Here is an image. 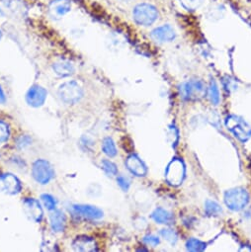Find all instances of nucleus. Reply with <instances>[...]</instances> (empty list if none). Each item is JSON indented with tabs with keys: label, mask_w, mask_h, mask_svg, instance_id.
I'll list each match as a JSON object with an SVG mask.
<instances>
[{
	"label": "nucleus",
	"mask_w": 251,
	"mask_h": 252,
	"mask_svg": "<svg viewBox=\"0 0 251 252\" xmlns=\"http://www.w3.org/2000/svg\"><path fill=\"white\" fill-rule=\"evenodd\" d=\"M207 93L205 84L201 80H188L179 86L180 97L186 101H196L202 99Z\"/></svg>",
	"instance_id": "nucleus-4"
},
{
	"label": "nucleus",
	"mask_w": 251,
	"mask_h": 252,
	"mask_svg": "<svg viewBox=\"0 0 251 252\" xmlns=\"http://www.w3.org/2000/svg\"><path fill=\"white\" fill-rule=\"evenodd\" d=\"M54 72L60 77H68L75 71L74 65L66 60H60L53 64Z\"/></svg>",
	"instance_id": "nucleus-16"
},
{
	"label": "nucleus",
	"mask_w": 251,
	"mask_h": 252,
	"mask_svg": "<svg viewBox=\"0 0 251 252\" xmlns=\"http://www.w3.org/2000/svg\"><path fill=\"white\" fill-rule=\"evenodd\" d=\"M225 126L227 130L242 143L251 138V126L240 116L229 115L225 119Z\"/></svg>",
	"instance_id": "nucleus-1"
},
{
	"label": "nucleus",
	"mask_w": 251,
	"mask_h": 252,
	"mask_svg": "<svg viewBox=\"0 0 251 252\" xmlns=\"http://www.w3.org/2000/svg\"><path fill=\"white\" fill-rule=\"evenodd\" d=\"M47 96L48 92L45 88L39 85H33L26 94V102L29 106L38 108L44 105L47 100Z\"/></svg>",
	"instance_id": "nucleus-11"
},
{
	"label": "nucleus",
	"mask_w": 251,
	"mask_h": 252,
	"mask_svg": "<svg viewBox=\"0 0 251 252\" xmlns=\"http://www.w3.org/2000/svg\"><path fill=\"white\" fill-rule=\"evenodd\" d=\"M125 164L129 169V171L137 177H144L148 174L147 165L137 155L129 156Z\"/></svg>",
	"instance_id": "nucleus-13"
},
{
	"label": "nucleus",
	"mask_w": 251,
	"mask_h": 252,
	"mask_svg": "<svg viewBox=\"0 0 251 252\" xmlns=\"http://www.w3.org/2000/svg\"><path fill=\"white\" fill-rule=\"evenodd\" d=\"M117 183L120 186V188L122 190H124L125 192H127L130 189V186H131V180L126 176H118Z\"/></svg>",
	"instance_id": "nucleus-28"
},
{
	"label": "nucleus",
	"mask_w": 251,
	"mask_h": 252,
	"mask_svg": "<svg viewBox=\"0 0 251 252\" xmlns=\"http://www.w3.org/2000/svg\"><path fill=\"white\" fill-rule=\"evenodd\" d=\"M66 218L64 214L60 210H53L50 215L51 227L55 232H62L65 227Z\"/></svg>",
	"instance_id": "nucleus-17"
},
{
	"label": "nucleus",
	"mask_w": 251,
	"mask_h": 252,
	"mask_svg": "<svg viewBox=\"0 0 251 252\" xmlns=\"http://www.w3.org/2000/svg\"><path fill=\"white\" fill-rule=\"evenodd\" d=\"M32 175L38 183L46 185L54 179L55 170L49 161L45 159H38L33 164Z\"/></svg>",
	"instance_id": "nucleus-7"
},
{
	"label": "nucleus",
	"mask_w": 251,
	"mask_h": 252,
	"mask_svg": "<svg viewBox=\"0 0 251 252\" xmlns=\"http://www.w3.org/2000/svg\"><path fill=\"white\" fill-rule=\"evenodd\" d=\"M72 247L75 251L79 252H93L97 250V244L92 237L86 235L77 236L73 242Z\"/></svg>",
	"instance_id": "nucleus-15"
},
{
	"label": "nucleus",
	"mask_w": 251,
	"mask_h": 252,
	"mask_svg": "<svg viewBox=\"0 0 251 252\" xmlns=\"http://www.w3.org/2000/svg\"><path fill=\"white\" fill-rule=\"evenodd\" d=\"M207 94H208V97L211 101V103L213 105H219L220 101V90H219V87H218V84L216 83V81L214 79H212L210 81V84H209V87L207 89Z\"/></svg>",
	"instance_id": "nucleus-19"
},
{
	"label": "nucleus",
	"mask_w": 251,
	"mask_h": 252,
	"mask_svg": "<svg viewBox=\"0 0 251 252\" xmlns=\"http://www.w3.org/2000/svg\"><path fill=\"white\" fill-rule=\"evenodd\" d=\"M1 38H2V31L0 30V40H1Z\"/></svg>",
	"instance_id": "nucleus-32"
},
{
	"label": "nucleus",
	"mask_w": 251,
	"mask_h": 252,
	"mask_svg": "<svg viewBox=\"0 0 251 252\" xmlns=\"http://www.w3.org/2000/svg\"><path fill=\"white\" fill-rule=\"evenodd\" d=\"M144 242L149 245V246H153V247H156L159 244L160 240L159 238L157 236V235H154V234H149V235H146L144 237Z\"/></svg>",
	"instance_id": "nucleus-29"
},
{
	"label": "nucleus",
	"mask_w": 251,
	"mask_h": 252,
	"mask_svg": "<svg viewBox=\"0 0 251 252\" xmlns=\"http://www.w3.org/2000/svg\"><path fill=\"white\" fill-rule=\"evenodd\" d=\"M4 16V13H3V11L0 9V18H2Z\"/></svg>",
	"instance_id": "nucleus-31"
},
{
	"label": "nucleus",
	"mask_w": 251,
	"mask_h": 252,
	"mask_svg": "<svg viewBox=\"0 0 251 252\" xmlns=\"http://www.w3.org/2000/svg\"><path fill=\"white\" fill-rule=\"evenodd\" d=\"M102 151L108 158H115L118 154L116 144L111 138H105L102 142Z\"/></svg>",
	"instance_id": "nucleus-20"
},
{
	"label": "nucleus",
	"mask_w": 251,
	"mask_h": 252,
	"mask_svg": "<svg viewBox=\"0 0 251 252\" xmlns=\"http://www.w3.org/2000/svg\"><path fill=\"white\" fill-rule=\"evenodd\" d=\"M72 213L78 217L87 220H100L103 218L104 213L101 209L84 204H76L72 206Z\"/></svg>",
	"instance_id": "nucleus-10"
},
{
	"label": "nucleus",
	"mask_w": 251,
	"mask_h": 252,
	"mask_svg": "<svg viewBox=\"0 0 251 252\" xmlns=\"http://www.w3.org/2000/svg\"><path fill=\"white\" fill-rule=\"evenodd\" d=\"M59 96L61 100L66 104H76L83 97V89L76 81H66L59 88Z\"/></svg>",
	"instance_id": "nucleus-5"
},
{
	"label": "nucleus",
	"mask_w": 251,
	"mask_h": 252,
	"mask_svg": "<svg viewBox=\"0 0 251 252\" xmlns=\"http://www.w3.org/2000/svg\"><path fill=\"white\" fill-rule=\"evenodd\" d=\"M152 219L160 224H169L173 221V215L163 208L156 209L152 214Z\"/></svg>",
	"instance_id": "nucleus-18"
},
{
	"label": "nucleus",
	"mask_w": 251,
	"mask_h": 252,
	"mask_svg": "<svg viewBox=\"0 0 251 252\" xmlns=\"http://www.w3.org/2000/svg\"><path fill=\"white\" fill-rule=\"evenodd\" d=\"M71 10L69 0H52L49 5V11L53 18L60 19Z\"/></svg>",
	"instance_id": "nucleus-14"
},
{
	"label": "nucleus",
	"mask_w": 251,
	"mask_h": 252,
	"mask_svg": "<svg viewBox=\"0 0 251 252\" xmlns=\"http://www.w3.org/2000/svg\"><path fill=\"white\" fill-rule=\"evenodd\" d=\"M159 13L157 8L147 2L140 3L133 10V17L138 25L149 27L155 24L158 19Z\"/></svg>",
	"instance_id": "nucleus-2"
},
{
	"label": "nucleus",
	"mask_w": 251,
	"mask_h": 252,
	"mask_svg": "<svg viewBox=\"0 0 251 252\" xmlns=\"http://www.w3.org/2000/svg\"><path fill=\"white\" fill-rule=\"evenodd\" d=\"M121 1H124V2H128V1H131V0H121Z\"/></svg>",
	"instance_id": "nucleus-33"
},
{
	"label": "nucleus",
	"mask_w": 251,
	"mask_h": 252,
	"mask_svg": "<svg viewBox=\"0 0 251 252\" xmlns=\"http://www.w3.org/2000/svg\"><path fill=\"white\" fill-rule=\"evenodd\" d=\"M186 174L184 162L180 158H174L167 165L165 170V179L171 186L177 187L182 184Z\"/></svg>",
	"instance_id": "nucleus-6"
},
{
	"label": "nucleus",
	"mask_w": 251,
	"mask_h": 252,
	"mask_svg": "<svg viewBox=\"0 0 251 252\" xmlns=\"http://www.w3.org/2000/svg\"><path fill=\"white\" fill-rule=\"evenodd\" d=\"M151 37L157 43H170L175 40L176 32L171 25L165 24L154 29Z\"/></svg>",
	"instance_id": "nucleus-12"
},
{
	"label": "nucleus",
	"mask_w": 251,
	"mask_h": 252,
	"mask_svg": "<svg viewBox=\"0 0 251 252\" xmlns=\"http://www.w3.org/2000/svg\"><path fill=\"white\" fill-rule=\"evenodd\" d=\"M102 169L108 176H116L118 174L117 165L114 162L107 159L102 161Z\"/></svg>",
	"instance_id": "nucleus-24"
},
{
	"label": "nucleus",
	"mask_w": 251,
	"mask_h": 252,
	"mask_svg": "<svg viewBox=\"0 0 251 252\" xmlns=\"http://www.w3.org/2000/svg\"><path fill=\"white\" fill-rule=\"evenodd\" d=\"M5 102H6V97H5L4 91L1 88V86H0V104H4Z\"/></svg>",
	"instance_id": "nucleus-30"
},
{
	"label": "nucleus",
	"mask_w": 251,
	"mask_h": 252,
	"mask_svg": "<svg viewBox=\"0 0 251 252\" xmlns=\"http://www.w3.org/2000/svg\"><path fill=\"white\" fill-rule=\"evenodd\" d=\"M23 211L26 217L35 222H41L44 217V212L39 201L34 198H27L23 202Z\"/></svg>",
	"instance_id": "nucleus-8"
},
{
	"label": "nucleus",
	"mask_w": 251,
	"mask_h": 252,
	"mask_svg": "<svg viewBox=\"0 0 251 252\" xmlns=\"http://www.w3.org/2000/svg\"><path fill=\"white\" fill-rule=\"evenodd\" d=\"M41 200H42L44 206L47 208V210L53 211V210L56 209L57 201L55 200V198L52 195H50V194H43L41 196Z\"/></svg>",
	"instance_id": "nucleus-26"
},
{
	"label": "nucleus",
	"mask_w": 251,
	"mask_h": 252,
	"mask_svg": "<svg viewBox=\"0 0 251 252\" xmlns=\"http://www.w3.org/2000/svg\"><path fill=\"white\" fill-rule=\"evenodd\" d=\"M205 212L209 216H220L222 214V209L217 202L208 200L205 204Z\"/></svg>",
	"instance_id": "nucleus-22"
},
{
	"label": "nucleus",
	"mask_w": 251,
	"mask_h": 252,
	"mask_svg": "<svg viewBox=\"0 0 251 252\" xmlns=\"http://www.w3.org/2000/svg\"><path fill=\"white\" fill-rule=\"evenodd\" d=\"M10 136V130L8 125L3 121H0V145L6 143Z\"/></svg>",
	"instance_id": "nucleus-25"
},
{
	"label": "nucleus",
	"mask_w": 251,
	"mask_h": 252,
	"mask_svg": "<svg viewBox=\"0 0 251 252\" xmlns=\"http://www.w3.org/2000/svg\"><path fill=\"white\" fill-rule=\"evenodd\" d=\"M0 189L8 195H16L22 190L21 181L11 173L0 176Z\"/></svg>",
	"instance_id": "nucleus-9"
},
{
	"label": "nucleus",
	"mask_w": 251,
	"mask_h": 252,
	"mask_svg": "<svg viewBox=\"0 0 251 252\" xmlns=\"http://www.w3.org/2000/svg\"><path fill=\"white\" fill-rule=\"evenodd\" d=\"M179 1L186 10L195 11L204 3L205 0H179Z\"/></svg>",
	"instance_id": "nucleus-23"
},
{
	"label": "nucleus",
	"mask_w": 251,
	"mask_h": 252,
	"mask_svg": "<svg viewBox=\"0 0 251 252\" xmlns=\"http://www.w3.org/2000/svg\"><path fill=\"white\" fill-rule=\"evenodd\" d=\"M206 243L197 239V238H190L186 242V249L191 252H201L206 249Z\"/></svg>",
	"instance_id": "nucleus-21"
},
{
	"label": "nucleus",
	"mask_w": 251,
	"mask_h": 252,
	"mask_svg": "<svg viewBox=\"0 0 251 252\" xmlns=\"http://www.w3.org/2000/svg\"><path fill=\"white\" fill-rule=\"evenodd\" d=\"M224 203L231 211H241L249 203V194L241 187L229 189L224 193Z\"/></svg>",
	"instance_id": "nucleus-3"
},
{
	"label": "nucleus",
	"mask_w": 251,
	"mask_h": 252,
	"mask_svg": "<svg viewBox=\"0 0 251 252\" xmlns=\"http://www.w3.org/2000/svg\"><path fill=\"white\" fill-rule=\"evenodd\" d=\"M160 234H161V236H162L165 240H167V241L170 242L171 244H175V243L177 242V240H178V235H177V233H176L174 230H172V229L164 228V229H162V230L160 231Z\"/></svg>",
	"instance_id": "nucleus-27"
}]
</instances>
